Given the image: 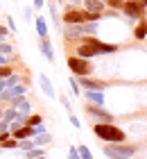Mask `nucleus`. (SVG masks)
<instances>
[{
  "mask_svg": "<svg viewBox=\"0 0 147 159\" xmlns=\"http://www.w3.org/2000/svg\"><path fill=\"white\" fill-rule=\"evenodd\" d=\"M115 46H106V43L97 41L95 37H82L77 43V57H95V55H104V52H113Z\"/></svg>",
  "mask_w": 147,
  "mask_h": 159,
  "instance_id": "f257e3e1",
  "label": "nucleus"
},
{
  "mask_svg": "<svg viewBox=\"0 0 147 159\" xmlns=\"http://www.w3.org/2000/svg\"><path fill=\"white\" fill-rule=\"evenodd\" d=\"M93 132H95L97 139L106 141V143H122L124 141V132L120 127H115L113 123H97L93 127Z\"/></svg>",
  "mask_w": 147,
  "mask_h": 159,
  "instance_id": "f03ea898",
  "label": "nucleus"
},
{
  "mask_svg": "<svg viewBox=\"0 0 147 159\" xmlns=\"http://www.w3.org/2000/svg\"><path fill=\"white\" fill-rule=\"evenodd\" d=\"M136 150L131 148V146H122V143H106L104 146V155L109 159H129V157H134Z\"/></svg>",
  "mask_w": 147,
  "mask_h": 159,
  "instance_id": "7ed1b4c3",
  "label": "nucleus"
},
{
  "mask_svg": "<svg viewBox=\"0 0 147 159\" xmlns=\"http://www.w3.org/2000/svg\"><path fill=\"white\" fill-rule=\"evenodd\" d=\"M68 68L75 75H79V77H84V75L91 73V64H88L84 57H68Z\"/></svg>",
  "mask_w": 147,
  "mask_h": 159,
  "instance_id": "20e7f679",
  "label": "nucleus"
},
{
  "mask_svg": "<svg viewBox=\"0 0 147 159\" xmlns=\"http://www.w3.org/2000/svg\"><path fill=\"white\" fill-rule=\"evenodd\" d=\"M86 111L91 114V116H95L100 123H113V116H111V114L104 111V109L97 107V105H88V102H86Z\"/></svg>",
  "mask_w": 147,
  "mask_h": 159,
  "instance_id": "39448f33",
  "label": "nucleus"
},
{
  "mask_svg": "<svg viewBox=\"0 0 147 159\" xmlns=\"http://www.w3.org/2000/svg\"><path fill=\"white\" fill-rule=\"evenodd\" d=\"M122 9H124V14H127V16H131V18H138V16L143 14L145 5L141 2V0H129V2H124V5H122Z\"/></svg>",
  "mask_w": 147,
  "mask_h": 159,
  "instance_id": "423d86ee",
  "label": "nucleus"
},
{
  "mask_svg": "<svg viewBox=\"0 0 147 159\" xmlns=\"http://www.w3.org/2000/svg\"><path fill=\"white\" fill-rule=\"evenodd\" d=\"M11 107L16 109L18 114H23V116H29V100L25 96H16L11 100Z\"/></svg>",
  "mask_w": 147,
  "mask_h": 159,
  "instance_id": "0eeeda50",
  "label": "nucleus"
},
{
  "mask_svg": "<svg viewBox=\"0 0 147 159\" xmlns=\"http://www.w3.org/2000/svg\"><path fill=\"white\" fill-rule=\"evenodd\" d=\"M27 86L25 84H16V86H9V89H5L2 93H0V100H14L16 96H23Z\"/></svg>",
  "mask_w": 147,
  "mask_h": 159,
  "instance_id": "6e6552de",
  "label": "nucleus"
},
{
  "mask_svg": "<svg viewBox=\"0 0 147 159\" xmlns=\"http://www.w3.org/2000/svg\"><path fill=\"white\" fill-rule=\"evenodd\" d=\"M63 37L68 41H79L84 34H82V30H79V25H63Z\"/></svg>",
  "mask_w": 147,
  "mask_h": 159,
  "instance_id": "1a4fd4ad",
  "label": "nucleus"
},
{
  "mask_svg": "<svg viewBox=\"0 0 147 159\" xmlns=\"http://www.w3.org/2000/svg\"><path fill=\"white\" fill-rule=\"evenodd\" d=\"M39 50L43 52V57H45L50 64L54 61V50H52V43H50V39H41V41H39Z\"/></svg>",
  "mask_w": 147,
  "mask_h": 159,
  "instance_id": "9d476101",
  "label": "nucleus"
},
{
  "mask_svg": "<svg viewBox=\"0 0 147 159\" xmlns=\"http://www.w3.org/2000/svg\"><path fill=\"white\" fill-rule=\"evenodd\" d=\"M84 9L91 14H102L104 11V2L102 0H84Z\"/></svg>",
  "mask_w": 147,
  "mask_h": 159,
  "instance_id": "9b49d317",
  "label": "nucleus"
},
{
  "mask_svg": "<svg viewBox=\"0 0 147 159\" xmlns=\"http://www.w3.org/2000/svg\"><path fill=\"white\" fill-rule=\"evenodd\" d=\"M84 98L88 100V105H97V107L104 105V96H102V91H86Z\"/></svg>",
  "mask_w": 147,
  "mask_h": 159,
  "instance_id": "f8f14e48",
  "label": "nucleus"
},
{
  "mask_svg": "<svg viewBox=\"0 0 147 159\" xmlns=\"http://www.w3.org/2000/svg\"><path fill=\"white\" fill-rule=\"evenodd\" d=\"M39 84H41V89H43V93H45L48 98H54V86H52V82L48 80V75H39Z\"/></svg>",
  "mask_w": 147,
  "mask_h": 159,
  "instance_id": "ddd939ff",
  "label": "nucleus"
},
{
  "mask_svg": "<svg viewBox=\"0 0 147 159\" xmlns=\"http://www.w3.org/2000/svg\"><path fill=\"white\" fill-rule=\"evenodd\" d=\"M34 25H36V34H39L41 39H48V23H45V18H43V16H39Z\"/></svg>",
  "mask_w": 147,
  "mask_h": 159,
  "instance_id": "4468645a",
  "label": "nucleus"
},
{
  "mask_svg": "<svg viewBox=\"0 0 147 159\" xmlns=\"http://www.w3.org/2000/svg\"><path fill=\"white\" fill-rule=\"evenodd\" d=\"M82 82V86L86 91H102L104 89V82H93V80H79Z\"/></svg>",
  "mask_w": 147,
  "mask_h": 159,
  "instance_id": "2eb2a0df",
  "label": "nucleus"
},
{
  "mask_svg": "<svg viewBox=\"0 0 147 159\" xmlns=\"http://www.w3.org/2000/svg\"><path fill=\"white\" fill-rule=\"evenodd\" d=\"M45 143H52V136H50L48 132H43L39 136H34V146L39 148V146H45Z\"/></svg>",
  "mask_w": 147,
  "mask_h": 159,
  "instance_id": "dca6fc26",
  "label": "nucleus"
},
{
  "mask_svg": "<svg viewBox=\"0 0 147 159\" xmlns=\"http://www.w3.org/2000/svg\"><path fill=\"white\" fill-rule=\"evenodd\" d=\"M48 9H50V16H52V23L59 25V14H57V2L54 0H48Z\"/></svg>",
  "mask_w": 147,
  "mask_h": 159,
  "instance_id": "f3484780",
  "label": "nucleus"
},
{
  "mask_svg": "<svg viewBox=\"0 0 147 159\" xmlns=\"http://www.w3.org/2000/svg\"><path fill=\"white\" fill-rule=\"evenodd\" d=\"M27 159H36V157H45V152H43L41 148H32V150H27Z\"/></svg>",
  "mask_w": 147,
  "mask_h": 159,
  "instance_id": "a211bd4d",
  "label": "nucleus"
},
{
  "mask_svg": "<svg viewBox=\"0 0 147 159\" xmlns=\"http://www.w3.org/2000/svg\"><path fill=\"white\" fill-rule=\"evenodd\" d=\"M77 155H79V159H93L91 150H88L86 146H79V148H77Z\"/></svg>",
  "mask_w": 147,
  "mask_h": 159,
  "instance_id": "6ab92c4d",
  "label": "nucleus"
},
{
  "mask_svg": "<svg viewBox=\"0 0 147 159\" xmlns=\"http://www.w3.org/2000/svg\"><path fill=\"white\" fill-rule=\"evenodd\" d=\"M18 148H20V150H32V148H36V146H34V141L23 139V141H18Z\"/></svg>",
  "mask_w": 147,
  "mask_h": 159,
  "instance_id": "aec40b11",
  "label": "nucleus"
},
{
  "mask_svg": "<svg viewBox=\"0 0 147 159\" xmlns=\"http://www.w3.org/2000/svg\"><path fill=\"white\" fill-rule=\"evenodd\" d=\"M145 34H147V23L143 20V25L136 27V37H138V39H145Z\"/></svg>",
  "mask_w": 147,
  "mask_h": 159,
  "instance_id": "412c9836",
  "label": "nucleus"
},
{
  "mask_svg": "<svg viewBox=\"0 0 147 159\" xmlns=\"http://www.w3.org/2000/svg\"><path fill=\"white\" fill-rule=\"evenodd\" d=\"M11 43H5V41H0V55H11Z\"/></svg>",
  "mask_w": 147,
  "mask_h": 159,
  "instance_id": "4be33fe9",
  "label": "nucleus"
},
{
  "mask_svg": "<svg viewBox=\"0 0 147 159\" xmlns=\"http://www.w3.org/2000/svg\"><path fill=\"white\" fill-rule=\"evenodd\" d=\"M2 148H5V150H14V148H18V141H16V139H7V141L2 143Z\"/></svg>",
  "mask_w": 147,
  "mask_h": 159,
  "instance_id": "5701e85b",
  "label": "nucleus"
},
{
  "mask_svg": "<svg viewBox=\"0 0 147 159\" xmlns=\"http://www.w3.org/2000/svg\"><path fill=\"white\" fill-rule=\"evenodd\" d=\"M127 2V0H106V5H111V7H120L122 9V5Z\"/></svg>",
  "mask_w": 147,
  "mask_h": 159,
  "instance_id": "b1692460",
  "label": "nucleus"
},
{
  "mask_svg": "<svg viewBox=\"0 0 147 159\" xmlns=\"http://www.w3.org/2000/svg\"><path fill=\"white\" fill-rule=\"evenodd\" d=\"M11 75V68L9 66H0V77H9Z\"/></svg>",
  "mask_w": 147,
  "mask_h": 159,
  "instance_id": "393cba45",
  "label": "nucleus"
},
{
  "mask_svg": "<svg viewBox=\"0 0 147 159\" xmlns=\"http://www.w3.org/2000/svg\"><path fill=\"white\" fill-rule=\"evenodd\" d=\"M43 132H45V125H43V123H41V125H34V136H39Z\"/></svg>",
  "mask_w": 147,
  "mask_h": 159,
  "instance_id": "a878e982",
  "label": "nucleus"
},
{
  "mask_svg": "<svg viewBox=\"0 0 147 159\" xmlns=\"http://www.w3.org/2000/svg\"><path fill=\"white\" fill-rule=\"evenodd\" d=\"M9 136H11V132H0V146H2V143L9 139Z\"/></svg>",
  "mask_w": 147,
  "mask_h": 159,
  "instance_id": "bb28decb",
  "label": "nucleus"
},
{
  "mask_svg": "<svg viewBox=\"0 0 147 159\" xmlns=\"http://www.w3.org/2000/svg\"><path fill=\"white\" fill-rule=\"evenodd\" d=\"M68 159H79V155H77V148H70V152H68Z\"/></svg>",
  "mask_w": 147,
  "mask_h": 159,
  "instance_id": "cd10ccee",
  "label": "nucleus"
},
{
  "mask_svg": "<svg viewBox=\"0 0 147 159\" xmlns=\"http://www.w3.org/2000/svg\"><path fill=\"white\" fill-rule=\"evenodd\" d=\"M23 16H25V20H29V18H32V9H29V7H25V11H23Z\"/></svg>",
  "mask_w": 147,
  "mask_h": 159,
  "instance_id": "c85d7f7f",
  "label": "nucleus"
},
{
  "mask_svg": "<svg viewBox=\"0 0 147 159\" xmlns=\"http://www.w3.org/2000/svg\"><path fill=\"white\" fill-rule=\"evenodd\" d=\"M68 118H70V123H72L75 127H79V120H77V116H72V111H70V116H68Z\"/></svg>",
  "mask_w": 147,
  "mask_h": 159,
  "instance_id": "c756f323",
  "label": "nucleus"
},
{
  "mask_svg": "<svg viewBox=\"0 0 147 159\" xmlns=\"http://www.w3.org/2000/svg\"><path fill=\"white\" fill-rule=\"evenodd\" d=\"M9 64V59H7V55H0V66H7Z\"/></svg>",
  "mask_w": 147,
  "mask_h": 159,
  "instance_id": "7c9ffc66",
  "label": "nucleus"
},
{
  "mask_svg": "<svg viewBox=\"0 0 147 159\" xmlns=\"http://www.w3.org/2000/svg\"><path fill=\"white\" fill-rule=\"evenodd\" d=\"M7 23H9V30H14V32H16V25H14V18H11V16L7 18Z\"/></svg>",
  "mask_w": 147,
  "mask_h": 159,
  "instance_id": "2f4dec72",
  "label": "nucleus"
},
{
  "mask_svg": "<svg viewBox=\"0 0 147 159\" xmlns=\"http://www.w3.org/2000/svg\"><path fill=\"white\" fill-rule=\"evenodd\" d=\"M70 86H72V91H75V93L79 91V86H77V82H75V80H70Z\"/></svg>",
  "mask_w": 147,
  "mask_h": 159,
  "instance_id": "473e14b6",
  "label": "nucleus"
},
{
  "mask_svg": "<svg viewBox=\"0 0 147 159\" xmlns=\"http://www.w3.org/2000/svg\"><path fill=\"white\" fill-rule=\"evenodd\" d=\"M5 37H7V30H5L2 25H0V39H5Z\"/></svg>",
  "mask_w": 147,
  "mask_h": 159,
  "instance_id": "72a5a7b5",
  "label": "nucleus"
},
{
  "mask_svg": "<svg viewBox=\"0 0 147 159\" xmlns=\"http://www.w3.org/2000/svg\"><path fill=\"white\" fill-rule=\"evenodd\" d=\"M39 7H43V0H34V9H39Z\"/></svg>",
  "mask_w": 147,
  "mask_h": 159,
  "instance_id": "f704fd0d",
  "label": "nucleus"
},
{
  "mask_svg": "<svg viewBox=\"0 0 147 159\" xmlns=\"http://www.w3.org/2000/svg\"><path fill=\"white\" fill-rule=\"evenodd\" d=\"M68 2H70V5H79V0H68Z\"/></svg>",
  "mask_w": 147,
  "mask_h": 159,
  "instance_id": "c9c22d12",
  "label": "nucleus"
},
{
  "mask_svg": "<svg viewBox=\"0 0 147 159\" xmlns=\"http://www.w3.org/2000/svg\"><path fill=\"white\" fill-rule=\"evenodd\" d=\"M2 114H5V111H2V109H0V120H2Z\"/></svg>",
  "mask_w": 147,
  "mask_h": 159,
  "instance_id": "e433bc0d",
  "label": "nucleus"
},
{
  "mask_svg": "<svg viewBox=\"0 0 147 159\" xmlns=\"http://www.w3.org/2000/svg\"><path fill=\"white\" fill-rule=\"evenodd\" d=\"M141 2H143V5H147V0H141Z\"/></svg>",
  "mask_w": 147,
  "mask_h": 159,
  "instance_id": "4c0bfd02",
  "label": "nucleus"
},
{
  "mask_svg": "<svg viewBox=\"0 0 147 159\" xmlns=\"http://www.w3.org/2000/svg\"><path fill=\"white\" fill-rule=\"evenodd\" d=\"M36 159H45V157H36Z\"/></svg>",
  "mask_w": 147,
  "mask_h": 159,
  "instance_id": "58836bf2",
  "label": "nucleus"
},
{
  "mask_svg": "<svg viewBox=\"0 0 147 159\" xmlns=\"http://www.w3.org/2000/svg\"><path fill=\"white\" fill-rule=\"evenodd\" d=\"M0 102H2V100H0Z\"/></svg>",
  "mask_w": 147,
  "mask_h": 159,
  "instance_id": "ea45409f",
  "label": "nucleus"
},
{
  "mask_svg": "<svg viewBox=\"0 0 147 159\" xmlns=\"http://www.w3.org/2000/svg\"><path fill=\"white\" fill-rule=\"evenodd\" d=\"M102 2H104V0H102Z\"/></svg>",
  "mask_w": 147,
  "mask_h": 159,
  "instance_id": "a19ab883",
  "label": "nucleus"
}]
</instances>
